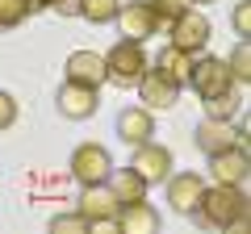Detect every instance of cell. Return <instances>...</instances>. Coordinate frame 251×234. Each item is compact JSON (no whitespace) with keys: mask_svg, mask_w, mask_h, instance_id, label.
<instances>
[{"mask_svg":"<svg viewBox=\"0 0 251 234\" xmlns=\"http://www.w3.org/2000/svg\"><path fill=\"white\" fill-rule=\"evenodd\" d=\"M193 213L205 226H214V230L243 226L247 222V192H243V184H214V188L205 184V192H201V201H197Z\"/></svg>","mask_w":251,"mask_h":234,"instance_id":"obj_1","label":"cell"},{"mask_svg":"<svg viewBox=\"0 0 251 234\" xmlns=\"http://www.w3.org/2000/svg\"><path fill=\"white\" fill-rule=\"evenodd\" d=\"M143 71H147L143 42L122 38L117 46H109V50H105V75H109V84H117V88H134V84L143 80Z\"/></svg>","mask_w":251,"mask_h":234,"instance_id":"obj_2","label":"cell"},{"mask_svg":"<svg viewBox=\"0 0 251 234\" xmlns=\"http://www.w3.org/2000/svg\"><path fill=\"white\" fill-rule=\"evenodd\" d=\"M67 167H72V180L80 184V188L84 184H105L109 176H113V155L100 142H80L72 151V163H67Z\"/></svg>","mask_w":251,"mask_h":234,"instance_id":"obj_3","label":"cell"},{"mask_svg":"<svg viewBox=\"0 0 251 234\" xmlns=\"http://www.w3.org/2000/svg\"><path fill=\"white\" fill-rule=\"evenodd\" d=\"M209 34H214L209 17L201 9H193V4H188L180 17H172V46H180V50H188V54H201V50H205Z\"/></svg>","mask_w":251,"mask_h":234,"instance_id":"obj_4","label":"cell"},{"mask_svg":"<svg viewBox=\"0 0 251 234\" xmlns=\"http://www.w3.org/2000/svg\"><path fill=\"white\" fill-rule=\"evenodd\" d=\"M188 88L197 92V96H218V92H230L234 80H230L226 59H218V54L197 59V63H193V71H188Z\"/></svg>","mask_w":251,"mask_h":234,"instance_id":"obj_5","label":"cell"},{"mask_svg":"<svg viewBox=\"0 0 251 234\" xmlns=\"http://www.w3.org/2000/svg\"><path fill=\"white\" fill-rule=\"evenodd\" d=\"M54 105H59V117H67V121H88V117L100 109V88H88V84L63 80V88H59V96H54Z\"/></svg>","mask_w":251,"mask_h":234,"instance_id":"obj_6","label":"cell"},{"mask_svg":"<svg viewBox=\"0 0 251 234\" xmlns=\"http://www.w3.org/2000/svg\"><path fill=\"white\" fill-rule=\"evenodd\" d=\"M172 151L168 146H159L155 138H147V142H138L134 146V159H130V171H138L147 184H163L172 176Z\"/></svg>","mask_w":251,"mask_h":234,"instance_id":"obj_7","label":"cell"},{"mask_svg":"<svg viewBox=\"0 0 251 234\" xmlns=\"http://www.w3.org/2000/svg\"><path fill=\"white\" fill-rule=\"evenodd\" d=\"M75 209H80V213L92 222V230H97V226H113V217H117L122 205H117L113 188H109V180H105V184H84Z\"/></svg>","mask_w":251,"mask_h":234,"instance_id":"obj_8","label":"cell"},{"mask_svg":"<svg viewBox=\"0 0 251 234\" xmlns=\"http://www.w3.org/2000/svg\"><path fill=\"white\" fill-rule=\"evenodd\" d=\"M163 184H168L172 209H176V213H184V217H193V209H197L201 192H205V176H197V171H172Z\"/></svg>","mask_w":251,"mask_h":234,"instance_id":"obj_9","label":"cell"},{"mask_svg":"<svg viewBox=\"0 0 251 234\" xmlns=\"http://www.w3.org/2000/svg\"><path fill=\"white\" fill-rule=\"evenodd\" d=\"M117 29H122L130 42H147V38L159 34V17L151 13V4L147 0H134V4H126V9H117Z\"/></svg>","mask_w":251,"mask_h":234,"instance_id":"obj_10","label":"cell"},{"mask_svg":"<svg viewBox=\"0 0 251 234\" xmlns=\"http://www.w3.org/2000/svg\"><path fill=\"white\" fill-rule=\"evenodd\" d=\"M63 75H67L72 84L100 88V84H109V75H105V54H97V50H72V54H67V63H63Z\"/></svg>","mask_w":251,"mask_h":234,"instance_id":"obj_11","label":"cell"},{"mask_svg":"<svg viewBox=\"0 0 251 234\" xmlns=\"http://www.w3.org/2000/svg\"><path fill=\"white\" fill-rule=\"evenodd\" d=\"M193 142L201 146L205 155H218L226 146L243 142V126H230V121H218V117H205L197 130H193Z\"/></svg>","mask_w":251,"mask_h":234,"instance_id":"obj_12","label":"cell"},{"mask_svg":"<svg viewBox=\"0 0 251 234\" xmlns=\"http://www.w3.org/2000/svg\"><path fill=\"white\" fill-rule=\"evenodd\" d=\"M209 176H214V184H243L247 180V151H243V142L209 155Z\"/></svg>","mask_w":251,"mask_h":234,"instance_id":"obj_13","label":"cell"},{"mask_svg":"<svg viewBox=\"0 0 251 234\" xmlns=\"http://www.w3.org/2000/svg\"><path fill=\"white\" fill-rule=\"evenodd\" d=\"M113 226L122 234H155V230H159V209L143 197V201H134V205H122V209H117Z\"/></svg>","mask_w":251,"mask_h":234,"instance_id":"obj_14","label":"cell"},{"mask_svg":"<svg viewBox=\"0 0 251 234\" xmlns=\"http://www.w3.org/2000/svg\"><path fill=\"white\" fill-rule=\"evenodd\" d=\"M134 88H138V100H143L151 113H155V109H172V105L180 100V88H176L172 80H163L159 71H151V67L143 71V80H138Z\"/></svg>","mask_w":251,"mask_h":234,"instance_id":"obj_15","label":"cell"},{"mask_svg":"<svg viewBox=\"0 0 251 234\" xmlns=\"http://www.w3.org/2000/svg\"><path fill=\"white\" fill-rule=\"evenodd\" d=\"M151 134H155V117H151L147 105H130V109L117 113V138H122V142L138 146V142H147Z\"/></svg>","mask_w":251,"mask_h":234,"instance_id":"obj_16","label":"cell"},{"mask_svg":"<svg viewBox=\"0 0 251 234\" xmlns=\"http://www.w3.org/2000/svg\"><path fill=\"white\" fill-rule=\"evenodd\" d=\"M151 71H159L163 80H172L176 88H184V84H188V71H193V54L168 42L159 54H155V67H151Z\"/></svg>","mask_w":251,"mask_h":234,"instance_id":"obj_17","label":"cell"},{"mask_svg":"<svg viewBox=\"0 0 251 234\" xmlns=\"http://www.w3.org/2000/svg\"><path fill=\"white\" fill-rule=\"evenodd\" d=\"M109 188H113V197H117V205H134V201H143L147 197V188H151V184L143 180V176H138V171H117L113 167V176H109Z\"/></svg>","mask_w":251,"mask_h":234,"instance_id":"obj_18","label":"cell"},{"mask_svg":"<svg viewBox=\"0 0 251 234\" xmlns=\"http://www.w3.org/2000/svg\"><path fill=\"white\" fill-rule=\"evenodd\" d=\"M201 105H205V117L230 121V117H239V109H243V96L230 88V92H218V96H201Z\"/></svg>","mask_w":251,"mask_h":234,"instance_id":"obj_19","label":"cell"},{"mask_svg":"<svg viewBox=\"0 0 251 234\" xmlns=\"http://www.w3.org/2000/svg\"><path fill=\"white\" fill-rule=\"evenodd\" d=\"M122 9V0H80V17L92 21V25H109Z\"/></svg>","mask_w":251,"mask_h":234,"instance_id":"obj_20","label":"cell"},{"mask_svg":"<svg viewBox=\"0 0 251 234\" xmlns=\"http://www.w3.org/2000/svg\"><path fill=\"white\" fill-rule=\"evenodd\" d=\"M226 67H230V80H234V84H247V80H251V50H247V38H239V46L230 50Z\"/></svg>","mask_w":251,"mask_h":234,"instance_id":"obj_21","label":"cell"},{"mask_svg":"<svg viewBox=\"0 0 251 234\" xmlns=\"http://www.w3.org/2000/svg\"><path fill=\"white\" fill-rule=\"evenodd\" d=\"M29 17V0H0V29H17Z\"/></svg>","mask_w":251,"mask_h":234,"instance_id":"obj_22","label":"cell"},{"mask_svg":"<svg viewBox=\"0 0 251 234\" xmlns=\"http://www.w3.org/2000/svg\"><path fill=\"white\" fill-rule=\"evenodd\" d=\"M50 230L54 234H84V230H92V222L75 209V213H54L50 217Z\"/></svg>","mask_w":251,"mask_h":234,"instance_id":"obj_23","label":"cell"},{"mask_svg":"<svg viewBox=\"0 0 251 234\" xmlns=\"http://www.w3.org/2000/svg\"><path fill=\"white\" fill-rule=\"evenodd\" d=\"M147 4H151V13H155L159 21H172V17H180L193 0H147Z\"/></svg>","mask_w":251,"mask_h":234,"instance_id":"obj_24","label":"cell"},{"mask_svg":"<svg viewBox=\"0 0 251 234\" xmlns=\"http://www.w3.org/2000/svg\"><path fill=\"white\" fill-rule=\"evenodd\" d=\"M13 121H17V100H13L4 88H0V130H9Z\"/></svg>","mask_w":251,"mask_h":234,"instance_id":"obj_25","label":"cell"},{"mask_svg":"<svg viewBox=\"0 0 251 234\" xmlns=\"http://www.w3.org/2000/svg\"><path fill=\"white\" fill-rule=\"evenodd\" d=\"M234 34H243V38L251 34V4H247V0L234 4Z\"/></svg>","mask_w":251,"mask_h":234,"instance_id":"obj_26","label":"cell"},{"mask_svg":"<svg viewBox=\"0 0 251 234\" xmlns=\"http://www.w3.org/2000/svg\"><path fill=\"white\" fill-rule=\"evenodd\" d=\"M50 9L59 17H80V0H50Z\"/></svg>","mask_w":251,"mask_h":234,"instance_id":"obj_27","label":"cell"},{"mask_svg":"<svg viewBox=\"0 0 251 234\" xmlns=\"http://www.w3.org/2000/svg\"><path fill=\"white\" fill-rule=\"evenodd\" d=\"M42 9H50V0H29V13H42Z\"/></svg>","mask_w":251,"mask_h":234,"instance_id":"obj_28","label":"cell"},{"mask_svg":"<svg viewBox=\"0 0 251 234\" xmlns=\"http://www.w3.org/2000/svg\"><path fill=\"white\" fill-rule=\"evenodd\" d=\"M193 4H214V0H193Z\"/></svg>","mask_w":251,"mask_h":234,"instance_id":"obj_29","label":"cell"}]
</instances>
